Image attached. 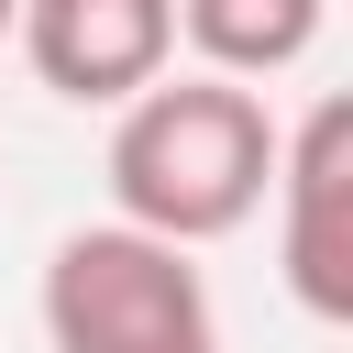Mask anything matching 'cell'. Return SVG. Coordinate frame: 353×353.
<instances>
[{
    "label": "cell",
    "instance_id": "obj_2",
    "mask_svg": "<svg viewBox=\"0 0 353 353\" xmlns=\"http://www.w3.org/2000/svg\"><path fill=\"white\" fill-rule=\"evenodd\" d=\"M44 353H221L210 276L188 243H154L132 221H88L44 254Z\"/></svg>",
    "mask_w": 353,
    "mask_h": 353
},
{
    "label": "cell",
    "instance_id": "obj_5",
    "mask_svg": "<svg viewBox=\"0 0 353 353\" xmlns=\"http://www.w3.org/2000/svg\"><path fill=\"white\" fill-rule=\"evenodd\" d=\"M320 22H331V0H176V44L210 77H243V88L309 66Z\"/></svg>",
    "mask_w": 353,
    "mask_h": 353
},
{
    "label": "cell",
    "instance_id": "obj_4",
    "mask_svg": "<svg viewBox=\"0 0 353 353\" xmlns=\"http://www.w3.org/2000/svg\"><path fill=\"white\" fill-rule=\"evenodd\" d=\"M11 44L55 99L121 110L132 88H154L176 66V0H22Z\"/></svg>",
    "mask_w": 353,
    "mask_h": 353
},
{
    "label": "cell",
    "instance_id": "obj_3",
    "mask_svg": "<svg viewBox=\"0 0 353 353\" xmlns=\"http://www.w3.org/2000/svg\"><path fill=\"white\" fill-rule=\"evenodd\" d=\"M276 265L309 320H353V99H309L298 132H276Z\"/></svg>",
    "mask_w": 353,
    "mask_h": 353
},
{
    "label": "cell",
    "instance_id": "obj_1",
    "mask_svg": "<svg viewBox=\"0 0 353 353\" xmlns=\"http://www.w3.org/2000/svg\"><path fill=\"white\" fill-rule=\"evenodd\" d=\"M276 188V110L243 77L210 66H165L154 88H132L110 110V221L154 232V243H221L265 210Z\"/></svg>",
    "mask_w": 353,
    "mask_h": 353
},
{
    "label": "cell",
    "instance_id": "obj_6",
    "mask_svg": "<svg viewBox=\"0 0 353 353\" xmlns=\"http://www.w3.org/2000/svg\"><path fill=\"white\" fill-rule=\"evenodd\" d=\"M11 22H22V0H0V44H11Z\"/></svg>",
    "mask_w": 353,
    "mask_h": 353
}]
</instances>
